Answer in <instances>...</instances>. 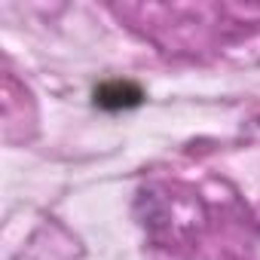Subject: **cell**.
Segmentation results:
<instances>
[{
    "mask_svg": "<svg viewBox=\"0 0 260 260\" xmlns=\"http://www.w3.org/2000/svg\"><path fill=\"white\" fill-rule=\"evenodd\" d=\"M92 98H95V107L101 110H132L144 101V92L132 80H104Z\"/></svg>",
    "mask_w": 260,
    "mask_h": 260,
    "instance_id": "1",
    "label": "cell"
}]
</instances>
